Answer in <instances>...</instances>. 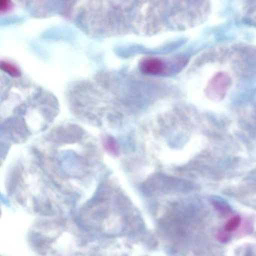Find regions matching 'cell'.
<instances>
[{
    "mask_svg": "<svg viewBox=\"0 0 256 256\" xmlns=\"http://www.w3.org/2000/svg\"><path fill=\"white\" fill-rule=\"evenodd\" d=\"M143 68L146 72L156 74L162 70V64L158 60L150 59L144 62Z\"/></svg>",
    "mask_w": 256,
    "mask_h": 256,
    "instance_id": "6da1fadb",
    "label": "cell"
},
{
    "mask_svg": "<svg viewBox=\"0 0 256 256\" xmlns=\"http://www.w3.org/2000/svg\"><path fill=\"white\" fill-rule=\"evenodd\" d=\"M240 223V218L238 216H235L232 217L230 218L227 224H226V230H233L236 229V228L239 226Z\"/></svg>",
    "mask_w": 256,
    "mask_h": 256,
    "instance_id": "7a4b0ae2",
    "label": "cell"
},
{
    "mask_svg": "<svg viewBox=\"0 0 256 256\" xmlns=\"http://www.w3.org/2000/svg\"><path fill=\"white\" fill-rule=\"evenodd\" d=\"M2 68H5L7 72L12 73V74H17L18 73L17 70L12 66L8 65V64H2Z\"/></svg>",
    "mask_w": 256,
    "mask_h": 256,
    "instance_id": "3957f363",
    "label": "cell"
}]
</instances>
